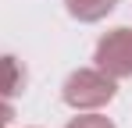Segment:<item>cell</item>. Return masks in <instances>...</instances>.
<instances>
[{
    "label": "cell",
    "instance_id": "obj_1",
    "mask_svg": "<svg viewBox=\"0 0 132 128\" xmlns=\"http://www.w3.org/2000/svg\"><path fill=\"white\" fill-rule=\"evenodd\" d=\"M114 93H118V78H111L100 68H79L61 85V100L71 110H100L114 100Z\"/></svg>",
    "mask_w": 132,
    "mask_h": 128
},
{
    "label": "cell",
    "instance_id": "obj_2",
    "mask_svg": "<svg viewBox=\"0 0 132 128\" xmlns=\"http://www.w3.org/2000/svg\"><path fill=\"white\" fill-rule=\"evenodd\" d=\"M93 61L100 71H107L111 78H132V29L121 25V29H111L100 36L96 50H93Z\"/></svg>",
    "mask_w": 132,
    "mask_h": 128
},
{
    "label": "cell",
    "instance_id": "obj_3",
    "mask_svg": "<svg viewBox=\"0 0 132 128\" xmlns=\"http://www.w3.org/2000/svg\"><path fill=\"white\" fill-rule=\"evenodd\" d=\"M25 85H29L25 64L18 61L14 53H0V100H14V96H22Z\"/></svg>",
    "mask_w": 132,
    "mask_h": 128
},
{
    "label": "cell",
    "instance_id": "obj_4",
    "mask_svg": "<svg viewBox=\"0 0 132 128\" xmlns=\"http://www.w3.org/2000/svg\"><path fill=\"white\" fill-rule=\"evenodd\" d=\"M64 7H68V14L75 21H100V18H107L111 11L118 7V0H64Z\"/></svg>",
    "mask_w": 132,
    "mask_h": 128
},
{
    "label": "cell",
    "instance_id": "obj_5",
    "mask_svg": "<svg viewBox=\"0 0 132 128\" xmlns=\"http://www.w3.org/2000/svg\"><path fill=\"white\" fill-rule=\"evenodd\" d=\"M64 128H114V121H111V117H104V114L82 110V114H79V117H71Z\"/></svg>",
    "mask_w": 132,
    "mask_h": 128
},
{
    "label": "cell",
    "instance_id": "obj_6",
    "mask_svg": "<svg viewBox=\"0 0 132 128\" xmlns=\"http://www.w3.org/2000/svg\"><path fill=\"white\" fill-rule=\"evenodd\" d=\"M14 125V107L11 100H0V128H11Z\"/></svg>",
    "mask_w": 132,
    "mask_h": 128
}]
</instances>
